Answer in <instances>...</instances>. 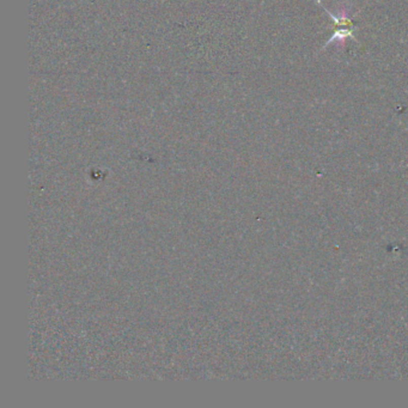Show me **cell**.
I'll return each mask as SVG.
<instances>
[{
    "mask_svg": "<svg viewBox=\"0 0 408 408\" xmlns=\"http://www.w3.org/2000/svg\"><path fill=\"white\" fill-rule=\"evenodd\" d=\"M317 3H319V4L324 9V11H326L327 15L329 16L330 19L333 21L334 26H335L334 34L330 36L326 45L323 46V49H326L327 47H328L329 45H332V43H337L339 46L344 47L347 39H352V40H354V41H357V39L354 38V35H353L354 28H353L352 18H351V16L349 15V11H347V10H341L340 16L339 17H336V16L333 15V13H330L329 10H327L326 8H324V6L321 4L320 2H317Z\"/></svg>",
    "mask_w": 408,
    "mask_h": 408,
    "instance_id": "obj_1",
    "label": "cell"
}]
</instances>
